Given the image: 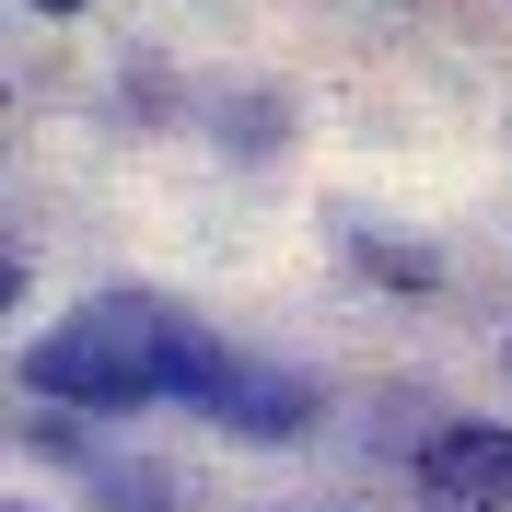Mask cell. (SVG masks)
Here are the masks:
<instances>
[{
    "label": "cell",
    "mask_w": 512,
    "mask_h": 512,
    "mask_svg": "<svg viewBox=\"0 0 512 512\" xmlns=\"http://www.w3.org/2000/svg\"><path fill=\"white\" fill-rule=\"evenodd\" d=\"M233 361L187 303H163V291H94L82 315H59L47 338H24V396L35 408H94V419H128V408H163V396H187L210 419V396L233 384Z\"/></svg>",
    "instance_id": "obj_1"
},
{
    "label": "cell",
    "mask_w": 512,
    "mask_h": 512,
    "mask_svg": "<svg viewBox=\"0 0 512 512\" xmlns=\"http://www.w3.org/2000/svg\"><path fill=\"white\" fill-rule=\"evenodd\" d=\"M419 512H512V431L454 419L419 443Z\"/></svg>",
    "instance_id": "obj_2"
},
{
    "label": "cell",
    "mask_w": 512,
    "mask_h": 512,
    "mask_svg": "<svg viewBox=\"0 0 512 512\" xmlns=\"http://www.w3.org/2000/svg\"><path fill=\"white\" fill-rule=\"evenodd\" d=\"M222 431L245 443H291V431H315V373H291V361H233V384L210 396Z\"/></svg>",
    "instance_id": "obj_3"
},
{
    "label": "cell",
    "mask_w": 512,
    "mask_h": 512,
    "mask_svg": "<svg viewBox=\"0 0 512 512\" xmlns=\"http://www.w3.org/2000/svg\"><path fill=\"white\" fill-rule=\"evenodd\" d=\"M35 12H82V0H35Z\"/></svg>",
    "instance_id": "obj_4"
}]
</instances>
